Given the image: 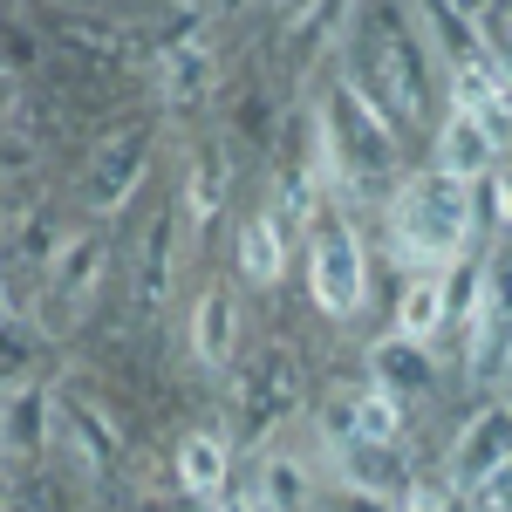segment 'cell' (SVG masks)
I'll return each mask as SVG.
<instances>
[{
	"mask_svg": "<svg viewBox=\"0 0 512 512\" xmlns=\"http://www.w3.org/2000/svg\"><path fill=\"white\" fill-rule=\"evenodd\" d=\"M458 301H451V267H431V274H410L403 287V301H396V335H410V342H431L444 315H451Z\"/></svg>",
	"mask_w": 512,
	"mask_h": 512,
	"instance_id": "obj_12",
	"label": "cell"
},
{
	"mask_svg": "<svg viewBox=\"0 0 512 512\" xmlns=\"http://www.w3.org/2000/svg\"><path fill=\"white\" fill-rule=\"evenodd\" d=\"M308 294H315L321 315L349 321L369 301V260H362V239L342 212H328L308 226Z\"/></svg>",
	"mask_w": 512,
	"mask_h": 512,
	"instance_id": "obj_2",
	"label": "cell"
},
{
	"mask_svg": "<svg viewBox=\"0 0 512 512\" xmlns=\"http://www.w3.org/2000/svg\"><path fill=\"white\" fill-rule=\"evenodd\" d=\"M62 424H69V431H76L82 458H89V465H96V472H103V465H110V458H117V431H110V424H103V417H96V410H89V403H69V396H62Z\"/></svg>",
	"mask_w": 512,
	"mask_h": 512,
	"instance_id": "obj_22",
	"label": "cell"
},
{
	"mask_svg": "<svg viewBox=\"0 0 512 512\" xmlns=\"http://www.w3.org/2000/svg\"><path fill=\"white\" fill-rule=\"evenodd\" d=\"M294 403H301V369H294V349H260L233 376V410H239V424H246V437L280 431V424L294 417Z\"/></svg>",
	"mask_w": 512,
	"mask_h": 512,
	"instance_id": "obj_3",
	"label": "cell"
},
{
	"mask_svg": "<svg viewBox=\"0 0 512 512\" xmlns=\"http://www.w3.org/2000/svg\"><path fill=\"white\" fill-rule=\"evenodd\" d=\"M335 465H342V478H349L355 492H369V499L396 485V451H383V444H362V437L335 451Z\"/></svg>",
	"mask_w": 512,
	"mask_h": 512,
	"instance_id": "obj_21",
	"label": "cell"
},
{
	"mask_svg": "<svg viewBox=\"0 0 512 512\" xmlns=\"http://www.w3.org/2000/svg\"><path fill=\"white\" fill-rule=\"evenodd\" d=\"M233 192V158H226V144H198L192 158V178H185V198H178V212H185V226L205 233L212 219H219V205Z\"/></svg>",
	"mask_w": 512,
	"mask_h": 512,
	"instance_id": "obj_10",
	"label": "cell"
},
{
	"mask_svg": "<svg viewBox=\"0 0 512 512\" xmlns=\"http://www.w3.org/2000/svg\"><path fill=\"white\" fill-rule=\"evenodd\" d=\"M178 219H185V212H164L158 226H151V239H144V294H151V301H164V287H171V246H178Z\"/></svg>",
	"mask_w": 512,
	"mask_h": 512,
	"instance_id": "obj_23",
	"label": "cell"
},
{
	"mask_svg": "<svg viewBox=\"0 0 512 512\" xmlns=\"http://www.w3.org/2000/svg\"><path fill=\"white\" fill-rule=\"evenodd\" d=\"M492 151H499V137L492 130H478L472 117H444L437 130V171L451 178V185H478V178H492Z\"/></svg>",
	"mask_w": 512,
	"mask_h": 512,
	"instance_id": "obj_9",
	"label": "cell"
},
{
	"mask_svg": "<svg viewBox=\"0 0 512 512\" xmlns=\"http://www.w3.org/2000/svg\"><path fill=\"white\" fill-rule=\"evenodd\" d=\"M280 267H287V239H280V219H274V212H253V219L239 226V274L253 280V287H274Z\"/></svg>",
	"mask_w": 512,
	"mask_h": 512,
	"instance_id": "obj_16",
	"label": "cell"
},
{
	"mask_svg": "<svg viewBox=\"0 0 512 512\" xmlns=\"http://www.w3.org/2000/svg\"><path fill=\"white\" fill-rule=\"evenodd\" d=\"M355 437H362V444L396 451V437H403V396H390L383 383L355 390Z\"/></svg>",
	"mask_w": 512,
	"mask_h": 512,
	"instance_id": "obj_19",
	"label": "cell"
},
{
	"mask_svg": "<svg viewBox=\"0 0 512 512\" xmlns=\"http://www.w3.org/2000/svg\"><path fill=\"white\" fill-rule=\"evenodd\" d=\"M103 267H110V246L103 233H76L62 239V253H55V267H48V287H41V308H48V328H69L76 308L103 287Z\"/></svg>",
	"mask_w": 512,
	"mask_h": 512,
	"instance_id": "obj_5",
	"label": "cell"
},
{
	"mask_svg": "<svg viewBox=\"0 0 512 512\" xmlns=\"http://www.w3.org/2000/svg\"><path fill=\"white\" fill-rule=\"evenodd\" d=\"M369 383H383L390 396H410V390H431V355H424V342H410V335H390L383 349L369 355Z\"/></svg>",
	"mask_w": 512,
	"mask_h": 512,
	"instance_id": "obj_17",
	"label": "cell"
},
{
	"mask_svg": "<svg viewBox=\"0 0 512 512\" xmlns=\"http://www.w3.org/2000/svg\"><path fill=\"white\" fill-rule=\"evenodd\" d=\"M369 89H383L396 103V117H424V82H417V62H410V41H383L376 48V82Z\"/></svg>",
	"mask_w": 512,
	"mask_h": 512,
	"instance_id": "obj_18",
	"label": "cell"
},
{
	"mask_svg": "<svg viewBox=\"0 0 512 512\" xmlns=\"http://www.w3.org/2000/svg\"><path fill=\"white\" fill-rule=\"evenodd\" d=\"M226 472H233V451H226V437L192 431L185 444H178V485H185L192 499L219 506V499H226Z\"/></svg>",
	"mask_w": 512,
	"mask_h": 512,
	"instance_id": "obj_14",
	"label": "cell"
},
{
	"mask_svg": "<svg viewBox=\"0 0 512 512\" xmlns=\"http://www.w3.org/2000/svg\"><path fill=\"white\" fill-rule=\"evenodd\" d=\"M253 512H308V472L294 458H267L253 485Z\"/></svg>",
	"mask_w": 512,
	"mask_h": 512,
	"instance_id": "obj_20",
	"label": "cell"
},
{
	"mask_svg": "<svg viewBox=\"0 0 512 512\" xmlns=\"http://www.w3.org/2000/svg\"><path fill=\"white\" fill-rule=\"evenodd\" d=\"M396 219V253L410 260V267H451V260H465V246H472V185H451L444 171L431 178H410L390 205Z\"/></svg>",
	"mask_w": 512,
	"mask_h": 512,
	"instance_id": "obj_1",
	"label": "cell"
},
{
	"mask_svg": "<svg viewBox=\"0 0 512 512\" xmlns=\"http://www.w3.org/2000/svg\"><path fill=\"white\" fill-rule=\"evenodd\" d=\"M233 349H239L233 294H226V287H205L198 308H192V355H198V369H233Z\"/></svg>",
	"mask_w": 512,
	"mask_h": 512,
	"instance_id": "obj_11",
	"label": "cell"
},
{
	"mask_svg": "<svg viewBox=\"0 0 512 512\" xmlns=\"http://www.w3.org/2000/svg\"><path fill=\"white\" fill-rule=\"evenodd\" d=\"M403 512H451V492L444 485H410L403 492Z\"/></svg>",
	"mask_w": 512,
	"mask_h": 512,
	"instance_id": "obj_25",
	"label": "cell"
},
{
	"mask_svg": "<svg viewBox=\"0 0 512 512\" xmlns=\"http://www.w3.org/2000/svg\"><path fill=\"white\" fill-rule=\"evenodd\" d=\"M212 76H219V62H212V41H164L158 55H151V89H158V103H171V110H185V103H198L205 89H212Z\"/></svg>",
	"mask_w": 512,
	"mask_h": 512,
	"instance_id": "obj_7",
	"label": "cell"
},
{
	"mask_svg": "<svg viewBox=\"0 0 512 512\" xmlns=\"http://www.w3.org/2000/svg\"><path fill=\"white\" fill-rule=\"evenodd\" d=\"M472 512H512V465L499 478H485V485L472 492Z\"/></svg>",
	"mask_w": 512,
	"mask_h": 512,
	"instance_id": "obj_24",
	"label": "cell"
},
{
	"mask_svg": "<svg viewBox=\"0 0 512 512\" xmlns=\"http://www.w3.org/2000/svg\"><path fill=\"white\" fill-rule=\"evenodd\" d=\"M478 376L512 362V260H485L478 267V294H472V335H465Z\"/></svg>",
	"mask_w": 512,
	"mask_h": 512,
	"instance_id": "obj_4",
	"label": "cell"
},
{
	"mask_svg": "<svg viewBox=\"0 0 512 512\" xmlns=\"http://www.w3.org/2000/svg\"><path fill=\"white\" fill-rule=\"evenodd\" d=\"M137 185H144V137H117L110 151H96V171H89V205L96 212H123Z\"/></svg>",
	"mask_w": 512,
	"mask_h": 512,
	"instance_id": "obj_13",
	"label": "cell"
},
{
	"mask_svg": "<svg viewBox=\"0 0 512 512\" xmlns=\"http://www.w3.org/2000/svg\"><path fill=\"white\" fill-rule=\"evenodd\" d=\"M48 417H62L55 396H41L35 383H7V458H28L48 437Z\"/></svg>",
	"mask_w": 512,
	"mask_h": 512,
	"instance_id": "obj_15",
	"label": "cell"
},
{
	"mask_svg": "<svg viewBox=\"0 0 512 512\" xmlns=\"http://www.w3.org/2000/svg\"><path fill=\"white\" fill-rule=\"evenodd\" d=\"M451 110L458 117H472L478 130H492L499 144H506L512 130V82L499 62H465V69H451Z\"/></svg>",
	"mask_w": 512,
	"mask_h": 512,
	"instance_id": "obj_8",
	"label": "cell"
},
{
	"mask_svg": "<svg viewBox=\"0 0 512 512\" xmlns=\"http://www.w3.org/2000/svg\"><path fill=\"white\" fill-rule=\"evenodd\" d=\"M506 465H512V410L506 403H485L472 424L458 431V444H451V485L478 492L485 478H499Z\"/></svg>",
	"mask_w": 512,
	"mask_h": 512,
	"instance_id": "obj_6",
	"label": "cell"
}]
</instances>
